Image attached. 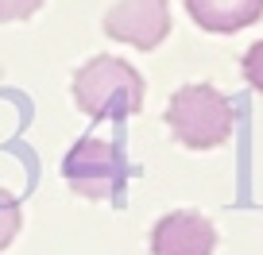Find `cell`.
I'll return each instance as SVG.
<instances>
[{
	"instance_id": "cell-1",
	"label": "cell",
	"mask_w": 263,
	"mask_h": 255,
	"mask_svg": "<svg viewBox=\"0 0 263 255\" xmlns=\"http://www.w3.org/2000/svg\"><path fill=\"white\" fill-rule=\"evenodd\" d=\"M74 101L93 120H128L143 105V77L124 58L97 54L74 74Z\"/></svg>"
},
{
	"instance_id": "cell-2",
	"label": "cell",
	"mask_w": 263,
	"mask_h": 255,
	"mask_svg": "<svg viewBox=\"0 0 263 255\" xmlns=\"http://www.w3.org/2000/svg\"><path fill=\"white\" fill-rule=\"evenodd\" d=\"M166 124L186 147L209 151V147H221L232 135V105L213 85H182L171 97Z\"/></svg>"
},
{
	"instance_id": "cell-3",
	"label": "cell",
	"mask_w": 263,
	"mask_h": 255,
	"mask_svg": "<svg viewBox=\"0 0 263 255\" xmlns=\"http://www.w3.org/2000/svg\"><path fill=\"white\" fill-rule=\"evenodd\" d=\"M62 178L70 182V189H74V193H82V198L108 201V198H116V193H120L124 178H128V166H124L120 151H116L112 143L85 135V140H78L74 147L66 151V159H62Z\"/></svg>"
},
{
	"instance_id": "cell-4",
	"label": "cell",
	"mask_w": 263,
	"mask_h": 255,
	"mask_svg": "<svg viewBox=\"0 0 263 255\" xmlns=\"http://www.w3.org/2000/svg\"><path fill=\"white\" fill-rule=\"evenodd\" d=\"M105 31L136 50H155L171 35V8L166 0H120L105 16Z\"/></svg>"
},
{
	"instance_id": "cell-5",
	"label": "cell",
	"mask_w": 263,
	"mask_h": 255,
	"mask_svg": "<svg viewBox=\"0 0 263 255\" xmlns=\"http://www.w3.org/2000/svg\"><path fill=\"white\" fill-rule=\"evenodd\" d=\"M217 232L201 213H171L151 232L155 255H213Z\"/></svg>"
},
{
	"instance_id": "cell-6",
	"label": "cell",
	"mask_w": 263,
	"mask_h": 255,
	"mask_svg": "<svg viewBox=\"0 0 263 255\" xmlns=\"http://www.w3.org/2000/svg\"><path fill=\"white\" fill-rule=\"evenodd\" d=\"M186 8L201 31L232 35L252 27L263 16V0H186Z\"/></svg>"
},
{
	"instance_id": "cell-7",
	"label": "cell",
	"mask_w": 263,
	"mask_h": 255,
	"mask_svg": "<svg viewBox=\"0 0 263 255\" xmlns=\"http://www.w3.org/2000/svg\"><path fill=\"white\" fill-rule=\"evenodd\" d=\"M16 232H20V201L8 189H0V251L16 240Z\"/></svg>"
},
{
	"instance_id": "cell-8",
	"label": "cell",
	"mask_w": 263,
	"mask_h": 255,
	"mask_svg": "<svg viewBox=\"0 0 263 255\" xmlns=\"http://www.w3.org/2000/svg\"><path fill=\"white\" fill-rule=\"evenodd\" d=\"M240 66H244V77H248V85L263 93V39H259V43H255V47L244 54V62H240Z\"/></svg>"
},
{
	"instance_id": "cell-9",
	"label": "cell",
	"mask_w": 263,
	"mask_h": 255,
	"mask_svg": "<svg viewBox=\"0 0 263 255\" xmlns=\"http://www.w3.org/2000/svg\"><path fill=\"white\" fill-rule=\"evenodd\" d=\"M43 0H0V24H12V19H27L39 12Z\"/></svg>"
}]
</instances>
